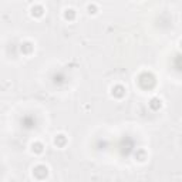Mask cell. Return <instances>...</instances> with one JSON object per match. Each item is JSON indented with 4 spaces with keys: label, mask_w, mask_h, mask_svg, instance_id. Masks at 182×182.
<instances>
[{
    "label": "cell",
    "mask_w": 182,
    "mask_h": 182,
    "mask_svg": "<svg viewBox=\"0 0 182 182\" xmlns=\"http://www.w3.org/2000/svg\"><path fill=\"white\" fill-rule=\"evenodd\" d=\"M54 144L58 145V147H63V145L65 144V137L64 135H57L56 139H54Z\"/></svg>",
    "instance_id": "cell-5"
},
{
    "label": "cell",
    "mask_w": 182,
    "mask_h": 182,
    "mask_svg": "<svg viewBox=\"0 0 182 182\" xmlns=\"http://www.w3.org/2000/svg\"><path fill=\"white\" fill-rule=\"evenodd\" d=\"M150 107L152 108V110H160L161 108V100L160 98H152L150 103Z\"/></svg>",
    "instance_id": "cell-3"
},
{
    "label": "cell",
    "mask_w": 182,
    "mask_h": 182,
    "mask_svg": "<svg viewBox=\"0 0 182 182\" xmlns=\"http://www.w3.org/2000/svg\"><path fill=\"white\" fill-rule=\"evenodd\" d=\"M33 148V152H36V154H41L43 152V144H40V142H34L32 145Z\"/></svg>",
    "instance_id": "cell-4"
},
{
    "label": "cell",
    "mask_w": 182,
    "mask_h": 182,
    "mask_svg": "<svg viewBox=\"0 0 182 182\" xmlns=\"http://www.w3.org/2000/svg\"><path fill=\"white\" fill-rule=\"evenodd\" d=\"M112 96L117 97V98H122L125 96V88L122 86H115L112 88Z\"/></svg>",
    "instance_id": "cell-2"
},
{
    "label": "cell",
    "mask_w": 182,
    "mask_h": 182,
    "mask_svg": "<svg viewBox=\"0 0 182 182\" xmlns=\"http://www.w3.org/2000/svg\"><path fill=\"white\" fill-rule=\"evenodd\" d=\"M65 19H70V20H71V19H74V10H71V9H70V10L65 11Z\"/></svg>",
    "instance_id": "cell-7"
},
{
    "label": "cell",
    "mask_w": 182,
    "mask_h": 182,
    "mask_svg": "<svg viewBox=\"0 0 182 182\" xmlns=\"http://www.w3.org/2000/svg\"><path fill=\"white\" fill-rule=\"evenodd\" d=\"M47 174H48V169H47V167H44V165H37V167L33 169V175H34L37 179H44V178L47 176Z\"/></svg>",
    "instance_id": "cell-1"
},
{
    "label": "cell",
    "mask_w": 182,
    "mask_h": 182,
    "mask_svg": "<svg viewBox=\"0 0 182 182\" xmlns=\"http://www.w3.org/2000/svg\"><path fill=\"white\" fill-rule=\"evenodd\" d=\"M32 50H33V47H32V44H30V43H24L22 46V51H23V53L29 54L30 51H32Z\"/></svg>",
    "instance_id": "cell-6"
},
{
    "label": "cell",
    "mask_w": 182,
    "mask_h": 182,
    "mask_svg": "<svg viewBox=\"0 0 182 182\" xmlns=\"http://www.w3.org/2000/svg\"><path fill=\"white\" fill-rule=\"evenodd\" d=\"M181 47H182V40H181Z\"/></svg>",
    "instance_id": "cell-8"
}]
</instances>
